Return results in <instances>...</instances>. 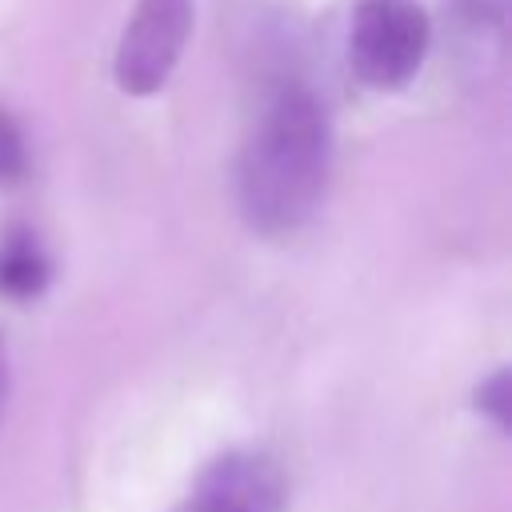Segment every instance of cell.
Masks as SVG:
<instances>
[{"label": "cell", "instance_id": "obj_1", "mask_svg": "<svg viewBox=\"0 0 512 512\" xmlns=\"http://www.w3.org/2000/svg\"><path fill=\"white\" fill-rule=\"evenodd\" d=\"M332 172V124L324 104L292 84L256 116L236 172V196L248 228L284 236L312 220Z\"/></svg>", "mask_w": 512, "mask_h": 512}, {"label": "cell", "instance_id": "obj_2", "mask_svg": "<svg viewBox=\"0 0 512 512\" xmlns=\"http://www.w3.org/2000/svg\"><path fill=\"white\" fill-rule=\"evenodd\" d=\"M432 44V20L420 0H364L348 28L352 76L372 92L404 88Z\"/></svg>", "mask_w": 512, "mask_h": 512}, {"label": "cell", "instance_id": "obj_3", "mask_svg": "<svg viewBox=\"0 0 512 512\" xmlns=\"http://www.w3.org/2000/svg\"><path fill=\"white\" fill-rule=\"evenodd\" d=\"M188 36H192V0H136L112 56L116 88L128 96L160 92L176 72Z\"/></svg>", "mask_w": 512, "mask_h": 512}, {"label": "cell", "instance_id": "obj_4", "mask_svg": "<svg viewBox=\"0 0 512 512\" xmlns=\"http://www.w3.org/2000/svg\"><path fill=\"white\" fill-rule=\"evenodd\" d=\"M272 500L276 480L268 464L248 456H224L200 476L196 492L176 512H268Z\"/></svg>", "mask_w": 512, "mask_h": 512}, {"label": "cell", "instance_id": "obj_5", "mask_svg": "<svg viewBox=\"0 0 512 512\" xmlns=\"http://www.w3.org/2000/svg\"><path fill=\"white\" fill-rule=\"evenodd\" d=\"M48 284V260L28 232H12L0 244V288L8 296H36Z\"/></svg>", "mask_w": 512, "mask_h": 512}, {"label": "cell", "instance_id": "obj_6", "mask_svg": "<svg viewBox=\"0 0 512 512\" xmlns=\"http://www.w3.org/2000/svg\"><path fill=\"white\" fill-rule=\"evenodd\" d=\"M476 408L488 412L496 420V428H508L512 416V384H508V368H496L480 388H476Z\"/></svg>", "mask_w": 512, "mask_h": 512}, {"label": "cell", "instance_id": "obj_7", "mask_svg": "<svg viewBox=\"0 0 512 512\" xmlns=\"http://www.w3.org/2000/svg\"><path fill=\"white\" fill-rule=\"evenodd\" d=\"M20 172H24V140L8 120V112L0 108V180H16Z\"/></svg>", "mask_w": 512, "mask_h": 512}, {"label": "cell", "instance_id": "obj_8", "mask_svg": "<svg viewBox=\"0 0 512 512\" xmlns=\"http://www.w3.org/2000/svg\"><path fill=\"white\" fill-rule=\"evenodd\" d=\"M4 400H8V348L0 340V416H4Z\"/></svg>", "mask_w": 512, "mask_h": 512}]
</instances>
